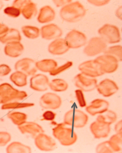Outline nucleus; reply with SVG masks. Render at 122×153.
<instances>
[{"label": "nucleus", "mask_w": 122, "mask_h": 153, "mask_svg": "<svg viewBox=\"0 0 122 153\" xmlns=\"http://www.w3.org/2000/svg\"><path fill=\"white\" fill-rule=\"evenodd\" d=\"M86 10L79 1H71L60 8V16L62 20L68 23H76L86 14Z\"/></svg>", "instance_id": "obj_1"}, {"label": "nucleus", "mask_w": 122, "mask_h": 153, "mask_svg": "<svg viewBox=\"0 0 122 153\" xmlns=\"http://www.w3.org/2000/svg\"><path fill=\"white\" fill-rule=\"evenodd\" d=\"M16 71L24 73L28 76H32L37 72L36 62L29 58H24L18 60L14 65Z\"/></svg>", "instance_id": "obj_13"}, {"label": "nucleus", "mask_w": 122, "mask_h": 153, "mask_svg": "<svg viewBox=\"0 0 122 153\" xmlns=\"http://www.w3.org/2000/svg\"><path fill=\"white\" fill-rule=\"evenodd\" d=\"M34 144L38 149L42 152H51L57 147L55 140L44 133H41L34 138Z\"/></svg>", "instance_id": "obj_12"}, {"label": "nucleus", "mask_w": 122, "mask_h": 153, "mask_svg": "<svg viewBox=\"0 0 122 153\" xmlns=\"http://www.w3.org/2000/svg\"><path fill=\"white\" fill-rule=\"evenodd\" d=\"M87 2L90 4L97 7H101L109 4V0H88Z\"/></svg>", "instance_id": "obj_42"}, {"label": "nucleus", "mask_w": 122, "mask_h": 153, "mask_svg": "<svg viewBox=\"0 0 122 153\" xmlns=\"http://www.w3.org/2000/svg\"><path fill=\"white\" fill-rule=\"evenodd\" d=\"M49 88L53 92H65L68 88V84L65 80L61 78H55L49 82Z\"/></svg>", "instance_id": "obj_28"}, {"label": "nucleus", "mask_w": 122, "mask_h": 153, "mask_svg": "<svg viewBox=\"0 0 122 153\" xmlns=\"http://www.w3.org/2000/svg\"><path fill=\"white\" fill-rule=\"evenodd\" d=\"M73 81L74 85L83 92L94 91L97 85L96 78L86 76L81 73L74 76Z\"/></svg>", "instance_id": "obj_9"}, {"label": "nucleus", "mask_w": 122, "mask_h": 153, "mask_svg": "<svg viewBox=\"0 0 122 153\" xmlns=\"http://www.w3.org/2000/svg\"><path fill=\"white\" fill-rule=\"evenodd\" d=\"M22 36L20 32L16 29L9 28L8 31L0 36V42L3 44L14 42H21Z\"/></svg>", "instance_id": "obj_24"}, {"label": "nucleus", "mask_w": 122, "mask_h": 153, "mask_svg": "<svg viewBox=\"0 0 122 153\" xmlns=\"http://www.w3.org/2000/svg\"><path fill=\"white\" fill-rule=\"evenodd\" d=\"M99 37L107 44H115L121 42V35L117 26L111 24L103 25L98 30Z\"/></svg>", "instance_id": "obj_5"}, {"label": "nucleus", "mask_w": 122, "mask_h": 153, "mask_svg": "<svg viewBox=\"0 0 122 153\" xmlns=\"http://www.w3.org/2000/svg\"><path fill=\"white\" fill-rule=\"evenodd\" d=\"M122 6H120L119 8H117L116 11H115V15H116V16H117L119 19H121V20H122Z\"/></svg>", "instance_id": "obj_46"}, {"label": "nucleus", "mask_w": 122, "mask_h": 153, "mask_svg": "<svg viewBox=\"0 0 122 153\" xmlns=\"http://www.w3.org/2000/svg\"><path fill=\"white\" fill-rule=\"evenodd\" d=\"M22 33L26 38L35 39L40 36V29L36 26L25 25L21 28Z\"/></svg>", "instance_id": "obj_30"}, {"label": "nucleus", "mask_w": 122, "mask_h": 153, "mask_svg": "<svg viewBox=\"0 0 122 153\" xmlns=\"http://www.w3.org/2000/svg\"><path fill=\"white\" fill-rule=\"evenodd\" d=\"M9 29L8 26L4 23H0V36L7 32Z\"/></svg>", "instance_id": "obj_45"}, {"label": "nucleus", "mask_w": 122, "mask_h": 153, "mask_svg": "<svg viewBox=\"0 0 122 153\" xmlns=\"http://www.w3.org/2000/svg\"><path fill=\"white\" fill-rule=\"evenodd\" d=\"M56 12L50 5H45L40 9L37 20L41 24H46L52 22L55 18Z\"/></svg>", "instance_id": "obj_21"}, {"label": "nucleus", "mask_w": 122, "mask_h": 153, "mask_svg": "<svg viewBox=\"0 0 122 153\" xmlns=\"http://www.w3.org/2000/svg\"><path fill=\"white\" fill-rule=\"evenodd\" d=\"M62 34V29L54 23H48L43 26L40 29V36L45 40H55L61 38Z\"/></svg>", "instance_id": "obj_16"}, {"label": "nucleus", "mask_w": 122, "mask_h": 153, "mask_svg": "<svg viewBox=\"0 0 122 153\" xmlns=\"http://www.w3.org/2000/svg\"><path fill=\"white\" fill-rule=\"evenodd\" d=\"M73 62L72 61H69L65 62L63 65L57 67L52 71L49 73V74L51 76H56L61 74L62 73L67 71L68 69L70 68L73 66Z\"/></svg>", "instance_id": "obj_35"}, {"label": "nucleus", "mask_w": 122, "mask_h": 153, "mask_svg": "<svg viewBox=\"0 0 122 153\" xmlns=\"http://www.w3.org/2000/svg\"><path fill=\"white\" fill-rule=\"evenodd\" d=\"M4 6V4L1 1H0V10L3 8Z\"/></svg>", "instance_id": "obj_47"}, {"label": "nucleus", "mask_w": 122, "mask_h": 153, "mask_svg": "<svg viewBox=\"0 0 122 153\" xmlns=\"http://www.w3.org/2000/svg\"><path fill=\"white\" fill-rule=\"evenodd\" d=\"M78 69L81 73L92 78H96L105 74L94 59L83 62L80 64Z\"/></svg>", "instance_id": "obj_11"}, {"label": "nucleus", "mask_w": 122, "mask_h": 153, "mask_svg": "<svg viewBox=\"0 0 122 153\" xmlns=\"http://www.w3.org/2000/svg\"><path fill=\"white\" fill-rule=\"evenodd\" d=\"M96 152L98 153H112L114 152L109 144V140L103 142L98 144Z\"/></svg>", "instance_id": "obj_37"}, {"label": "nucleus", "mask_w": 122, "mask_h": 153, "mask_svg": "<svg viewBox=\"0 0 122 153\" xmlns=\"http://www.w3.org/2000/svg\"><path fill=\"white\" fill-rule=\"evenodd\" d=\"M39 104L42 108L45 110H56L61 107L62 100L56 93L46 92L41 97Z\"/></svg>", "instance_id": "obj_10"}, {"label": "nucleus", "mask_w": 122, "mask_h": 153, "mask_svg": "<svg viewBox=\"0 0 122 153\" xmlns=\"http://www.w3.org/2000/svg\"><path fill=\"white\" fill-rule=\"evenodd\" d=\"M71 1H72L70 0H54L53 1L56 7H61V8Z\"/></svg>", "instance_id": "obj_43"}, {"label": "nucleus", "mask_w": 122, "mask_h": 153, "mask_svg": "<svg viewBox=\"0 0 122 153\" xmlns=\"http://www.w3.org/2000/svg\"><path fill=\"white\" fill-rule=\"evenodd\" d=\"M25 50V47L20 42H14L5 44L4 48V54L11 58H18L20 56Z\"/></svg>", "instance_id": "obj_22"}, {"label": "nucleus", "mask_w": 122, "mask_h": 153, "mask_svg": "<svg viewBox=\"0 0 122 153\" xmlns=\"http://www.w3.org/2000/svg\"><path fill=\"white\" fill-rule=\"evenodd\" d=\"M116 114L111 110H107L105 112L99 115L96 120L112 125L117 121Z\"/></svg>", "instance_id": "obj_32"}, {"label": "nucleus", "mask_w": 122, "mask_h": 153, "mask_svg": "<svg viewBox=\"0 0 122 153\" xmlns=\"http://www.w3.org/2000/svg\"><path fill=\"white\" fill-rule=\"evenodd\" d=\"M89 120L88 115L80 110L72 109L65 113L64 123L67 126L75 128H82L85 126Z\"/></svg>", "instance_id": "obj_4"}, {"label": "nucleus", "mask_w": 122, "mask_h": 153, "mask_svg": "<svg viewBox=\"0 0 122 153\" xmlns=\"http://www.w3.org/2000/svg\"><path fill=\"white\" fill-rule=\"evenodd\" d=\"M65 39L70 49H78L85 46L87 42L86 35L76 30L70 31L66 34Z\"/></svg>", "instance_id": "obj_7"}, {"label": "nucleus", "mask_w": 122, "mask_h": 153, "mask_svg": "<svg viewBox=\"0 0 122 153\" xmlns=\"http://www.w3.org/2000/svg\"><path fill=\"white\" fill-rule=\"evenodd\" d=\"M109 103L106 100L96 99L93 100L89 106L86 108V111L91 116L100 114L109 109Z\"/></svg>", "instance_id": "obj_18"}, {"label": "nucleus", "mask_w": 122, "mask_h": 153, "mask_svg": "<svg viewBox=\"0 0 122 153\" xmlns=\"http://www.w3.org/2000/svg\"><path fill=\"white\" fill-rule=\"evenodd\" d=\"M65 123L57 124L52 129L53 135L61 145L69 146L77 141L78 137L72 127L66 126Z\"/></svg>", "instance_id": "obj_2"}, {"label": "nucleus", "mask_w": 122, "mask_h": 153, "mask_svg": "<svg viewBox=\"0 0 122 153\" xmlns=\"http://www.w3.org/2000/svg\"><path fill=\"white\" fill-rule=\"evenodd\" d=\"M115 131L116 133L122 135V121H119L115 126Z\"/></svg>", "instance_id": "obj_44"}, {"label": "nucleus", "mask_w": 122, "mask_h": 153, "mask_svg": "<svg viewBox=\"0 0 122 153\" xmlns=\"http://www.w3.org/2000/svg\"><path fill=\"white\" fill-rule=\"evenodd\" d=\"M28 75L19 71H16L9 76L10 81L18 87L23 88L28 84Z\"/></svg>", "instance_id": "obj_27"}, {"label": "nucleus", "mask_w": 122, "mask_h": 153, "mask_svg": "<svg viewBox=\"0 0 122 153\" xmlns=\"http://www.w3.org/2000/svg\"><path fill=\"white\" fill-rule=\"evenodd\" d=\"M17 127L21 134L30 135L33 138H35L39 134L44 132L41 126L34 122H26Z\"/></svg>", "instance_id": "obj_20"}, {"label": "nucleus", "mask_w": 122, "mask_h": 153, "mask_svg": "<svg viewBox=\"0 0 122 153\" xmlns=\"http://www.w3.org/2000/svg\"><path fill=\"white\" fill-rule=\"evenodd\" d=\"M110 126L109 124L96 120L90 125V131L96 139L106 138L110 133Z\"/></svg>", "instance_id": "obj_17"}, {"label": "nucleus", "mask_w": 122, "mask_h": 153, "mask_svg": "<svg viewBox=\"0 0 122 153\" xmlns=\"http://www.w3.org/2000/svg\"><path fill=\"white\" fill-rule=\"evenodd\" d=\"M75 97L77 100V102L79 106L80 107H86V102L83 92L80 89H77L75 90Z\"/></svg>", "instance_id": "obj_38"}, {"label": "nucleus", "mask_w": 122, "mask_h": 153, "mask_svg": "<svg viewBox=\"0 0 122 153\" xmlns=\"http://www.w3.org/2000/svg\"><path fill=\"white\" fill-rule=\"evenodd\" d=\"M104 54L112 56L115 58L118 62L122 60V47L120 45L107 47Z\"/></svg>", "instance_id": "obj_33"}, {"label": "nucleus", "mask_w": 122, "mask_h": 153, "mask_svg": "<svg viewBox=\"0 0 122 153\" xmlns=\"http://www.w3.org/2000/svg\"><path fill=\"white\" fill-rule=\"evenodd\" d=\"M57 114L51 110H48L45 111L42 115L43 121H50L52 122L55 119Z\"/></svg>", "instance_id": "obj_40"}, {"label": "nucleus", "mask_w": 122, "mask_h": 153, "mask_svg": "<svg viewBox=\"0 0 122 153\" xmlns=\"http://www.w3.org/2000/svg\"><path fill=\"white\" fill-rule=\"evenodd\" d=\"M110 145L114 152L121 151L122 148V135L116 133L112 135L109 140Z\"/></svg>", "instance_id": "obj_34"}, {"label": "nucleus", "mask_w": 122, "mask_h": 153, "mask_svg": "<svg viewBox=\"0 0 122 153\" xmlns=\"http://www.w3.org/2000/svg\"><path fill=\"white\" fill-rule=\"evenodd\" d=\"M94 60L97 62L104 74L113 73L117 71L119 67L118 60L112 56L107 54L98 56Z\"/></svg>", "instance_id": "obj_8"}, {"label": "nucleus", "mask_w": 122, "mask_h": 153, "mask_svg": "<svg viewBox=\"0 0 122 153\" xmlns=\"http://www.w3.org/2000/svg\"><path fill=\"white\" fill-rule=\"evenodd\" d=\"M96 89L100 95L105 97H109L118 92L119 87L113 80L106 78L97 84Z\"/></svg>", "instance_id": "obj_14"}, {"label": "nucleus", "mask_w": 122, "mask_h": 153, "mask_svg": "<svg viewBox=\"0 0 122 153\" xmlns=\"http://www.w3.org/2000/svg\"><path fill=\"white\" fill-rule=\"evenodd\" d=\"M69 49L65 38H61L53 40L48 47V52L54 56H60L65 54Z\"/></svg>", "instance_id": "obj_19"}, {"label": "nucleus", "mask_w": 122, "mask_h": 153, "mask_svg": "<svg viewBox=\"0 0 122 153\" xmlns=\"http://www.w3.org/2000/svg\"><path fill=\"white\" fill-rule=\"evenodd\" d=\"M49 77L42 74H38L31 76L30 79V87L36 92H43L49 88Z\"/></svg>", "instance_id": "obj_15"}, {"label": "nucleus", "mask_w": 122, "mask_h": 153, "mask_svg": "<svg viewBox=\"0 0 122 153\" xmlns=\"http://www.w3.org/2000/svg\"><path fill=\"white\" fill-rule=\"evenodd\" d=\"M7 116L13 124L18 126L27 122L28 115L21 112L12 111H9L7 114Z\"/></svg>", "instance_id": "obj_29"}, {"label": "nucleus", "mask_w": 122, "mask_h": 153, "mask_svg": "<svg viewBox=\"0 0 122 153\" xmlns=\"http://www.w3.org/2000/svg\"><path fill=\"white\" fill-rule=\"evenodd\" d=\"M58 66L57 62L52 59H45L36 62L37 70L43 73H50Z\"/></svg>", "instance_id": "obj_25"}, {"label": "nucleus", "mask_w": 122, "mask_h": 153, "mask_svg": "<svg viewBox=\"0 0 122 153\" xmlns=\"http://www.w3.org/2000/svg\"><path fill=\"white\" fill-rule=\"evenodd\" d=\"M3 12L6 16L13 18L19 17L21 14V10L13 5L5 7L4 9Z\"/></svg>", "instance_id": "obj_36"}, {"label": "nucleus", "mask_w": 122, "mask_h": 153, "mask_svg": "<svg viewBox=\"0 0 122 153\" xmlns=\"http://www.w3.org/2000/svg\"><path fill=\"white\" fill-rule=\"evenodd\" d=\"M34 106L33 102H20L19 101H13L2 104L1 109L2 110H14L18 109L29 108Z\"/></svg>", "instance_id": "obj_31"}, {"label": "nucleus", "mask_w": 122, "mask_h": 153, "mask_svg": "<svg viewBox=\"0 0 122 153\" xmlns=\"http://www.w3.org/2000/svg\"><path fill=\"white\" fill-rule=\"evenodd\" d=\"M12 136L9 132L0 131V147L5 146L11 141Z\"/></svg>", "instance_id": "obj_39"}, {"label": "nucleus", "mask_w": 122, "mask_h": 153, "mask_svg": "<svg viewBox=\"0 0 122 153\" xmlns=\"http://www.w3.org/2000/svg\"><path fill=\"white\" fill-rule=\"evenodd\" d=\"M28 97L25 91L16 89L8 83L0 84V104L24 100Z\"/></svg>", "instance_id": "obj_3"}, {"label": "nucleus", "mask_w": 122, "mask_h": 153, "mask_svg": "<svg viewBox=\"0 0 122 153\" xmlns=\"http://www.w3.org/2000/svg\"><path fill=\"white\" fill-rule=\"evenodd\" d=\"M107 48V44L102 38L100 37H93L86 43L83 53L87 56H95L104 53Z\"/></svg>", "instance_id": "obj_6"}, {"label": "nucleus", "mask_w": 122, "mask_h": 153, "mask_svg": "<svg viewBox=\"0 0 122 153\" xmlns=\"http://www.w3.org/2000/svg\"><path fill=\"white\" fill-rule=\"evenodd\" d=\"M6 152L8 153H30L32 150L29 146L19 142L14 141L7 146Z\"/></svg>", "instance_id": "obj_26"}, {"label": "nucleus", "mask_w": 122, "mask_h": 153, "mask_svg": "<svg viewBox=\"0 0 122 153\" xmlns=\"http://www.w3.org/2000/svg\"><path fill=\"white\" fill-rule=\"evenodd\" d=\"M20 10L21 14L28 20L32 19L38 13L37 4L30 0H27Z\"/></svg>", "instance_id": "obj_23"}, {"label": "nucleus", "mask_w": 122, "mask_h": 153, "mask_svg": "<svg viewBox=\"0 0 122 153\" xmlns=\"http://www.w3.org/2000/svg\"><path fill=\"white\" fill-rule=\"evenodd\" d=\"M12 69L6 64H0V77H4L10 74Z\"/></svg>", "instance_id": "obj_41"}]
</instances>
